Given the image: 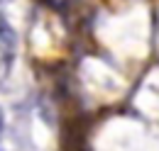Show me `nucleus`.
I'll use <instances>...</instances> for the list:
<instances>
[{
	"mask_svg": "<svg viewBox=\"0 0 159 151\" xmlns=\"http://www.w3.org/2000/svg\"><path fill=\"white\" fill-rule=\"evenodd\" d=\"M0 49H2V58L10 63L15 56V49H17V34L2 15H0Z\"/></svg>",
	"mask_w": 159,
	"mask_h": 151,
	"instance_id": "1",
	"label": "nucleus"
}]
</instances>
